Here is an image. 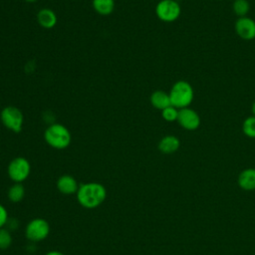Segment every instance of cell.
Instances as JSON below:
<instances>
[{
    "mask_svg": "<svg viewBox=\"0 0 255 255\" xmlns=\"http://www.w3.org/2000/svg\"><path fill=\"white\" fill-rule=\"evenodd\" d=\"M156 17L165 23L176 21L181 14L180 4L176 0H160L155 6Z\"/></svg>",
    "mask_w": 255,
    "mask_h": 255,
    "instance_id": "obj_6",
    "label": "cell"
},
{
    "mask_svg": "<svg viewBox=\"0 0 255 255\" xmlns=\"http://www.w3.org/2000/svg\"><path fill=\"white\" fill-rule=\"evenodd\" d=\"M49 233L50 224L41 217L30 220L25 227V236L31 242H41L48 237Z\"/></svg>",
    "mask_w": 255,
    "mask_h": 255,
    "instance_id": "obj_5",
    "label": "cell"
},
{
    "mask_svg": "<svg viewBox=\"0 0 255 255\" xmlns=\"http://www.w3.org/2000/svg\"><path fill=\"white\" fill-rule=\"evenodd\" d=\"M26 2H29V3H32V2H36L37 0H25Z\"/></svg>",
    "mask_w": 255,
    "mask_h": 255,
    "instance_id": "obj_24",
    "label": "cell"
},
{
    "mask_svg": "<svg viewBox=\"0 0 255 255\" xmlns=\"http://www.w3.org/2000/svg\"><path fill=\"white\" fill-rule=\"evenodd\" d=\"M179 146H180L179 138L172 134L164 135L163 137L160 138L157 144L158 150L164 154L174 153L175 151L178 150Z\"/></svg>",
    "mask_w": 255,
    "mask_h": 255,
    "instance_id": "obj_11",
    "label": "cell"
},
{
    "mask_svg": "<svg viewBox=\"0 0 255 255\" xmlns=\"http://www.w3.org/2000/svg\"><path fill=\"white\" fill-rule=\"evenodd\" d=\"M13 242L11 232L6 228H0V250L8 249Z\"/></svg>",
    "mask_w": 255,
    "mask_h": 255,
    "instance_id": "obj_19",
    "label": "cell"
},
{
    "mask_svg": "<svg viewBox=\"0 0 255 255\" xmlns=\"http://www.w3.org/2000/svg\"><path fill=\"white\" fill-rule=\"evenodd\" d=\"M251 112H252V115L255 116V101L253 102V104L251 106Z\"/></svg>",
    "mask_w": 255,
    "mask_h": 255,
    "instance_id": "obj_23",
    "label": "cell"
},
{
    "mask_svg": "<svg viewBox=\"0 0 255 255\" xmlns=\"http://www.w3.org/2000/svg\"><path fill=\"white\" fill-rule=\"evenodd\" d=\"M0 120L2 125L11 131L20 132L22 130L24 117L22 112L14 107V106H7L2 109L0 113Z\"/></svg>",
    "mask_w": 255,
    "mask_h": 255,
    "instance_id": "obj_7",
    "label": "cell"
},
{
    "mask_svg": "<svg viewBox=\"0 0 255 255\" xmlns=\"http://www.w3.org/2000/svg\"><path fill=\"white\" fill-rule=\"evenodd\" d=\"M161 117L165 122H175L178 117V109L173 106H169L161 111Z\"/></svg>",
    "mask_w": 255,
    "mask_h": 255,
    "instance_id": "obj_20",
    "label": "cell"
},
{
    "mask_svg": "<svg viewBox=\"0 0 255 255\" xmlns=\"http://www.w3.org/2000/svg\"><path fill=\"white\" fill-rule=\"evenodd\" d=\"M176 122L182 128L192 131L199 128L201 120L196 111L187 107L178 110V117Z\"/></svg>",
    "mask_w": 255,
    "mask_h": 255,
    "instance_id": "obj_8",
    "label": "cell"
},
{
    "mask_svg": "<svg viewBox=\"0 0 255 255\" xmlns=\"http://www.w3.org/2000/svg\"><path fill=\"white\" fill-rule=\"evenodd\" d=\"M44 139L55 149L67 148L72 140L70 130L62 124L53 123L44 131Z\"/></svg>",
    "mask_w": 255,
    "mask_h": 255,
    "instance_id": "obj_3",
    "label": "cell"
},
{
    "mask_svg": "<svg viewBox=\"0 0 255 255\" xmlns=\"http://www.w3.org/2000/svg\"><path fill=\"white\" fill-rule=\"evenodd\" d=\"M232 10L238 18L247 16V14L250 11L249 1L248 0H234L232 3Z\"/></svg>",
    "mask_w": 255,
    "mask_h": 255,
    "instance_id": "obj_17",
    "label": "cell"
},
{
    "mask_svg": "<svg viewBox=\"0 0 255 255\" xmlns=\"http://www.w3.org/2000/svg\"><path fill=\"white\" fill-rule=\"evenodd\" d=\"M80 205L87 209L99 207L107 198L106 187L100 182H85L80 184L76 193Z\"/></svg>",
    "mask_w": 255,
    "mask_h": 255,
    "instance_id": "obj_1",
    "label": "cell"
},
{
    "mask_svg": "<svg viewBox=\"0 0 255 255\" xmlns=\"http://www.w3.org/2000/svg\"><path fill=\"white\" fill-rule=\"evenodd\" d=\"M79 183L77 179L70 174H63L61 175L56 182V187L58 191L65 195H72L76 194L79 189Z\"/></svg>",
    "mask_w": 255,
    "mask_h": 255,
    "instance_id": "obj_10",
    "label": "cell"
},
{
    "mask_svg": "<svg viewBox=\"0 0 255 255\" xmlns=\"http://www.w3.org/2000/svg\"><path fill=\"white\" fill-rule=\"evenodd\" d=\"M234 30L242 40L251 41L255 39V20L248 16L237 18L234 24Z\"/></svg>",
    "mask_w": 255,
    "mask_h": 255,
    "instance_id": "obj_9",
    "label": "cell"
},
{
    "mask_svg": "<svg viewBox=\"0 0 255 255\" xmlns=\"http://www.w3.org/2000/svg\"><path fill=\"white\" fill-rule=\"evenodd\" d=\"M37 21L41 27L45 29H52L56 26L58 18L52 9L42 8L37 13Z\"/></svg>",
    "mask_w": 255,
    "mask_h": 255,
    "instance_id": "obj_12",
    "label": "cell"
},
{
    "mask_svg": "<svg viewBox=\"0 0 255 255\" xmlns=\"http://www.w3.org/2000/svg\"><path fill=\"white\" fill-rule=\"evenodd\" d=\"M31 172V164L29 160L23 156L13 158L7 167L9 178L15 183H22L25 181Z\"/></svg>",
    "mask_w": 255,
    "mask_h": 255,
    "instance_id": "obj_4",
    "label": "cell"
},
{
    "mask_svg": "<svg viewBox=\"0 0 255 255\" xmlns=\"http://www.w3.org/2000/svg\"><path fill=\"white\" fill-rule=\"evenodd\" d=\"M242 131L249 138H255V116L247 117L242 123Z\"/></svg>",
    "mask_w": 255,
    "mask_h": 255,
    "instance_id": "obj_18",
    "label": "cell"
},
{
    "mask_svg": "<svg viewBox=\"0 0 255 255\" xmlns=\"http://www.w3.org/2000/svg\"><path fill=\"white\" fill-rule=\"evenodd\" d=\"M150 104L153 108H155L156 110L162 111L165 108L171 106L170 104V99H169V95L168 93L162 91V90H156L154 91L149 98Z\"/></svg>",
    "mask_w": 255,
    "mask_h": 255,
    "instance_id": "obj_14",
    "label": "cell"
},
{
    "mask_svg": "<svg viewBox=\"0 0 255 255\" xmlns=\"http://www.w3.org/2000/svg\"><path fill=\"white\" fill-rule=\"evenodd\" d=\"M94 10L103 16L110 15L115 10V0H92Z\"/></svg>",
    "mask_w": 255,
    "mask_h": 255,
    "instance_id": "obj_15",
    "label": "cell"
},
{
    "mask_svg": "<svg viewBox=\"0 0 255 255\" xmlns=\"http://www.w3.org/2000/svg\"><path fill=\"white\" fill-rule=\"evenodd\" d=\"M8 199L13 203H18L23 200L25 196V188L22 183H14L11 185L7 192Z\"/></svg>",
    "mask_w": 255,
    "mask_h": 255,
    "instance_id": "obj_16",
    "label": "cell"
},
{
    "mask_svg": "<svg viewBox=\"0 0 255 255\" xmlns=\"http://www.w3.org/2000/svg\"><path fill=\"white\" fill-rule=\"evenodd\" d=\"M45 255H65V254L62 253L61 251H58V250H52V251L47 252Z\"/></svg>",
    "mask_w": 255,
    "mask_h": 255,
    "instance_id": "obj_22",
    "label": "cell"
},
{
    "mask_svg": "<svg viewBox=\"0 0 255 255\" xmlns=\"http://www.w3.org/2000/svg\"><path fill=\"white\" fill-rule=\"evenodd\" d=\"M238 185L247 191L255 189V168L249 167L238 175Z\"/></svg>",
    "mask_w": 255,
    "mask_h": 255,
    "instance_id": "obj_13",
    "label": "cell"
},
{
    "mask_svg": "<svg viewBox=\"0 0 255 255\" xmlns=\"http://www.w3.org/2000/svg\"><path fill=\"white\" fill-rule=\"evenodd\" d=\"M8 222V212L6 208L0 203V228H3Z\"/></svg>",
    "mask_w": 255,
    "mask_h": 255,
    "instance_id": "obj_21",
    "label": "cell"
},
{
    "mask_svg": "<svg viewBox=\"0 0 255 255\" xmlns=\"http://www.w3.org/2000/svg\"><path fill=\"white\" fill-rule=\"evenodd\" d=\"M168 95L171 106L180 110L191 105L194 98V91L189 82L179 80L171 86Z\"/></svg>",
    "mask_w": 255,
    "mask_h": 255,
    "instance_id": "obj_2",
    "label": "cell"
}]
</instances>
